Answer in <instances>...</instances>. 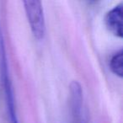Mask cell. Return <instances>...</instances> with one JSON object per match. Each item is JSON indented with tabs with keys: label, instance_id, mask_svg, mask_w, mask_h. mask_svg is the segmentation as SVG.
I'll list each match as a JSON object with an SVG mask.
<instances>
[{
	"label": "cell",
	"instance_id": "3957f363",
	"mask_svg": "<svg viewBox=\"0 0 123 123\" xmlns=\"http://www.w3.org/2000/svg\"><path fill=\"white\" fill-rule=\"evenodd\" d=\"M105 23L107 29L117 37H122L123 29V4H117L106 14Z\"/></svg>",
	"mask_w": 123,
	"mask_h": 123
},
{
	"label": "cell",
	"instance_id": "6da1fadb",
	"mask_svg": "<svg viewBox=\"0 0 123 123\" xmlns=\"http://www.w3.org/2000/svg\"><path fill=\"white\" fill-rule=\"evenodd\" d=\"M23 4L33 36L36 40H42L46 34V23L42 4L37 0H28L24 1Z\"/></svg>",
	"mask_w": 123,
	"mask_h": 123
},
{
	"label": "cell",
	"instance_id": "7a4b0ae2",
	"mask_svg": "<svg viewBox=\"0 0 123 123\" xmlns=\"http://www.w3.org/2000/svg\"><path fill=\"white\" fill-rule=\"evenodd\" d=\"M0 70H1V78L4 85V93H5L6 106H7L8 117L10 123H19L18 118L16 116L15 107H14V99L13 94L12 84H11L9 76L8 74V65L7 58L5 55L4 41H3L2 35L0 31Z\"/></svg>",
	"mask_w": 123,
	"mask_h": 123
},
{
	"label": "cell",
	"instance_id": "277c9868",
	"mask_svg": "<svg viewBox=\"0 0 123 123\" xmlns=\"http://www.w3.org/2000/svg\"><path fill=\"white\" fill-rule=\"evenodd\" d=\"M110 68L115 75L119 78L123 76V52L122 50L120 49L116 51L110 60Z\"/></svg>",
	"mask_w": 123,
	"mask_h": 123
}]
</instances>
